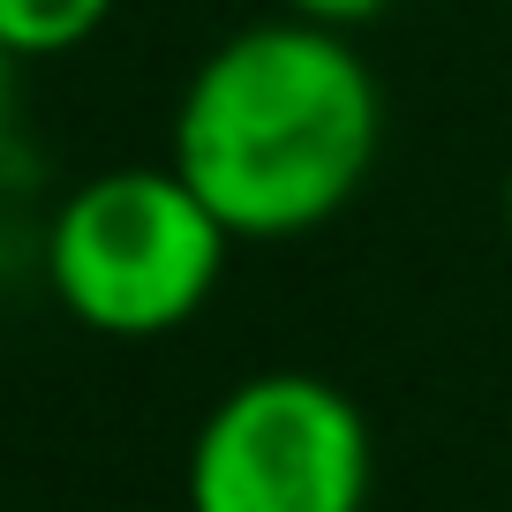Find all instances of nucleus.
Segmentation results:
<instances>
[{
  "label": "nucleus",
  "instance_id": "423d86ee",
  "mask_svg": "<svg viewBox=\"0 0 512 512\" xmlns=\"http://www.w3.org/2000/svg\"><path fill=\"white\" fill-rule=\"evenodd\" d=\"M16 53L0 46V159H8V136H16Z\"/></svg>",
  "mask_w": 512,
  "mask_h": 512
},
{
  "label": "nucleus",
  "instance_id": "f03ea898",
  "mask_svg": "<svg viewBox=\"0 0 512 512\" xmlns=\"http://www.w3.org/2000/svg\"><path fill=\"white\" fill-rule=\"evenodd\" d=\"M226 234L174 166H106L46 226V287L98 339H166L219 294Z\"/></svg>",
  "mask_w": 512,
  "mask_h": 512
},
{
  "label": "nucleus",
  "instance_id": "20e7f679",
  "mask_svg": "<svg viewBox=\"0 0 512 512\" xmlns=\"http://www.w3.org/2000/svg\"><path fill=\"white\" fill-rule=\"evenodd\" d=\"M121 0H0V46L31 61H68L113 23Z\"/></svg>",
  "mask_w": 512,
  "mask_h": 512
},
{
  "label": "nucleus",
  "instance_id": "f257e3e1",
  "mask_svg": "<svg viewBox=\"0 0 512 512\" xmlns=\"http://www.w3.org/2000/svg\"><path fill=\"white\" fill-rule=\"evenodd\" d=\"M384 91L354 31L264 16L226 31L174 98L166 166L234 241H302L362 196Z\"/></svg>",
  "mask_w": 512,
  "mask_h": 512
},
{
  "label": "nucleus",
  "instance_id": "0eeeda50",
  "mask_svg": "<svg viewBox=\"0 0 512 512\" xmlns=\"http://www.w3.org/2000/svg\"><path fill=\"white\" fill-rule=\"evenodd\" d=\"M497 226H505V249H512V159H505V189H497Z\"/></svg>",
  "mask_w": 512,
  "mask_h": 512
},
{
  "label": "nucleus",
  "instance_id": "7ed1b4c3",
  "mask_svg": "<svg viewBox=\"0 0 512 512\" xmlns=\"http://www.w3.org/2000/svg\"><path fill=\"white\" fill-rule=\"evenodd\" d=\"M377 482L362 407L332 377L256 369L189 437V512H362Z\"/></svg>",
  "mask_w": 512,
  "mask_h": 512
},
{
  "label": "nucleus",
  "instance_id": "39448f33",
  "mask_svg": "<svg viewBox=\"0 0 512 512\" xmlns=\"http://www.w3.org/2000/svg\"><path fill=\"white\" fill-rule=\"evenodd\" d=\"M400 0H279V16H302V23H324V31H362V23L392 16Z\"/></svg>",
  "mask_w": 512,
  "mask_h": 512
}]
</instances>
